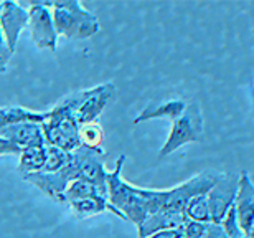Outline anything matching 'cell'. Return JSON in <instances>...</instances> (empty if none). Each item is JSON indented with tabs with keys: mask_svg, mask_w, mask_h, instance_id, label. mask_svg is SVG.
I'll list each match as a JSON object with an SVG mask.
<instances>
[{
	"mask_svg": "<svg viewBox=\"0 0 254 238\" xmlns=\"http://www.w3.org/2000/svg\"><path fill=\"white\" fill-rule=\"evenodd\" d=\"M221 172H201L190 177L189 180L172 187L167 190L157 189H140L142 199H144L147 217L157 212H180L185 214L187 204L196 195L206 194L220 179Z\"/></svg>",
	"mask_w": 254,
	"mask_h": 238,
	"instance_id": "obj_1",
	"label": "cell"
},
{
	"mask_svg": "<svg viewBox=\"0 0 254 238\" xmlns=\"http://www.w3.org/2000/svg\"><path fill=\"white\" fill-rule=\"evenodd\" d=\"M52 8L53 23L58 37L69 40H86L101 30L98 17L83 7L78 0H62V2H47Z\"/></svg>",
	"mask_w": 254,
	"mask_h": 238,
	"instance_id": "obj_2",
	"label": "cell"
},
{
	"mask_svg": "<svg viewBox=\"0 0 254 238\" xmlns=\"http://www.w3.org/2000/svg\"><path fill=\"white\" fill-rule=\"evenodd\" d=\"M124 160L126 156H119V159L116 160L114 170L108 172V179H106L108 199L126 217V220L132 222L137 227L147 219V210L140 194V187H135L124 180Z\"/></svg>",
	"mask_w": 254,
	"mask_h": 238,
	"instance_id": "obj_3",
	"label": "cell"
},
{
	"mask_svg": "<svg viewBox=\"0 0 254 238\" xmlns=\"http://www.w3.org/2000/svg\"><path fill=\"white\" fill-rule=\"evenodd\" d=\"M45 139L48 146L58 148L64 153H73L81 148L79 124L76 123L71 111L63 101L48 111L47 119L42 123Z\"/></svg>",
	"mask_w": 254,
	"mask_h": 238,
	"instance_id": "obj_4",
	"label": "cell"
},
{
	"mask_svg": "<svg viewBox=\"0 0 254 238\" xmlns=\"http://www.w3.org/2000/svg\"><path fill=\"white\" fill-rule=\"evenodd\" d=\"M114 84L113 83H103L89 89H81L76 93L68 94L62 101L68 106L76 123L88 124L94 123L99 118L101 113L109 104L111 98L114 96Z\"/></svg>",
	"mask_w": 254,
	"mask_h": 238,
	"instance_id": "obj_5",
	"label": "cell"
},
{
	"mask_svg": "<svg viewBox=\"0 0 254 238\" xmlns=\"http://www.w3.org/2000/svg\"><path fill=\"white\" fill-rule=\"evenodd\" d=\"M205 134V118L196 103H187L185 113L172 123L170 134L159 151V159L175 153L189 143H200Z\"/></svg>",
	"mask_w": 254,
	"mask_h": 238,
	"instance_id": "obj_6",
	"label": "cell"
},
{
	"mask_svg": "<svg viewBox=\"0 0 254 238\" xmlns=\"http://www.w3.org/2000/svg\"><path fill=\"white\" fill-rule=\"evenodd\" d=\"M79 179L78 162L73 153H69V159L66 165L57 172H35V174L23 175V180L30 182L43 194H47L55 202L64 204V192L73 180Z\"/></svg>",
	"mask_w": 254,
	"mask_h": 238,
	"instance_id": "obj_7",
	"label": "cell"
},
{
	"mask_svg": "<svg viewBox=\"0 0 254 238\" xmlns=\"http://www.w3.org/2000/svg\"><path fill=\"white\" fill-rule=\"evenodd\" d=\"M28 28L35 47L57 52L58 33L53 23L52 8L47 2H32L28 5Z\"/></svg>",
	"mask_w": 254,
	"mask_h": 238,
	"instance_id": "obj_8",
	"label": "cell"
},
{
	"mask_svg": "<svg viewBox=\"0 0 254 238\" xmlns=\"http://www.w3.org/2000/svg\"><path fill=\"white\" fill-rule=\"evenodd\" d=\"M236 192H238V177L231 174H221L216 184L205 194L208 200V207H210L213 224H221L223 222L228 210L235 205Z\"/></svg>",
	"mask_w": 254,
	"mask_h": 238,
	"instance_id": "obj_9",
	"label": "cell"
},
{
	"mask_svg": "<svg viewBox=\"0 0 254 238\" xmlns=\"http://www.w3.org/2000/svg\"><path fill=\"white\" fill-rule=\"evenodd\" d=\"M76 162H78V170H79V179H84L88 182H93L94 185H98L101 190L108 194V187H106V179H108V172L104 167V149H93L81 146L76 151H73Z\"/></svg>",
	"mask_w": 254,
	"mask_h": 238,
	"instance_id": "obj_10",
	"label": "cell"
},
{
	"mask_svg": "<svg viewBox=\"0 0 254 238\" xmlns=\"http://www.w3.org/2000/svg\"><path fill=\"white\" fill-rule=\"evenodd\" d=\"M28 27V10L13 0L0 2V28L10 52L15 53L20 33Z\"/></svg>",
	"mask_w": 254,
	"mask_h": 238,
	"instance_id": "obj_11",
	"label": "cell"
},
{
	"mask_svg": "<svg viewBox=\"0 0 254 238\" xmlns=\"http://www.w3.org/2000/svg\"><path fill=\"white\" fill-rule=\"evenodd\" d=\"M235 212L241 230L248 235L254 224V184L248 172L238 175V192L235 199Z\"/></svg>",
	"mask_w": 254,
	"mask_h": 238,
	"instance_id": "obj_12",
	"label": "cell"
},
{
	"mask_svg": "<svg viewBox=\"0 0 254 238\" xmlns=\"http://www.w3.org/2000/svg\"><path fill=\"white\" fill-rule=\"evenodd\" d=\"M0 138L10 141L20 149L35 148V146H47L42 123H32V121H22L2 129Z\"/></svg>",
	"mask_w": 254,
	"mask_h": 238,
	"instance_id": "obj_13",
	"label": "cell"
},
{
	"mask_svg": "<svg viewBox=\"0 0 254 238\" xmlns=\"http://www.w3.org/2000/svg\"><path fill=\"white\" fill-rule=\"evenodd\" d=\"M187 103L184 99H167V101H155V103H149L139 114L135 116L132 123L139 124L144 121L157 119V118H167L174 123L179 119L182 114L185 113Z\"/></svg>",
	"mask_w": 254,
	"mask_h": 238,
	"instance_id": "obj_14",
	"label": "cell"
},
{
	"mask_svg": "<svg viewBox=\"0 0 254 238\" xmlns=\"http://www.w3.org/2000/svg\"><path fill=\"white\" fill-rule=\"evenodd\" d=\"M185 220L187 215L180 212H157L137 225V235L139 238H145L162 230H179Z\"/></svg>",
	"mask_w": 254,
	"mask_h": 238,
	"instance_id": "obj_15",
	"label": "cell"
},
{
	"mask_svg": "<svg viewBox=\"0 0 254 238\" xmlns=\"http://www.w3.org/2000/svg\"><path fill=\"white\" fill-rule=\"evenodd\" d=\"M68 205L71 207L73 214L78 217V219H89V217L98 215L101 212H111V214H114L116 217H119V219L126 220V217L111 204L108 197H103V195L86 197V199L69 202Z\"/></svg>",
	"mask_w": 254,
	"mask_h": 238,
	"instance_id": "obj_16",
	"label": "cell"
},
{
	"mask_svg": "<svg viewBox=\"0 0 254 238\" xmlns=\"http://www.w3.org/2000/svg\"><path fill=\"white\" fill-rule=\"evenodd\" d=\"M47 162V146H35V148H25L18 154V172L20 175L42 172Z\"/></svg>",
	"mask_w": 254,
	"mask_h": 238,
	"instance_id": "obj_17",
	"label": "cell"
},
{
	"mask_svg": "<svg viewBox=\"0 0 254 238\" xmlns=\"http://www.w3.org/2000/svg\"><path fill=\"white\" fill-rule=\"evenodd\" d=\"M48 116L47 113H37L22 106H10V108H0V133L10 124L22 123V121H32V123H43Z\"/></svg>",
	"mask_w": 254,
	"mask_h": 238,
	"instance_id": "obj_18",
	"label": "cell"
},
{
	"mask_svg": "<svg viewBox=\"0 0 254 238\" xmlns=\"http://www.w3.org/2000/svg\"><path fill=\"white\" fill-rule=\"evenodd\" d=\"M94 195L108 197V194L101 190L98 185H94L93 182H88L84 179H76L71 182L64 192V204H69V202L79 199H86V197H94Z\"/></svg>",
	"mask_w": 254,
	"mask_h": 238,
	"instance_id": "obj_19",
	"label": "cell"
},
{
	"mask_svg": "<svg viewBox=\"0 0 254 238\" xmlns=\"http://www.w3.org/2000/svg\"><path fill=\"white\" fill-rule=\"evenodd\" d=\"M185 215L189 220L201 222V224H210L211 222V214H210V207H208L206 195H196L187 204L185 207Z\"/></svg>",
	"mask_w": 254,
	"mask_h": 238,
	"instance_id": "obj_20",
	"label": "cell"
},
{
	"mask_svg": "<svg viewBox=\"0 0 254 238\" xmlns=\"http://www.w3.org/2000/svg\"><path fill=\"white\" fill-rule=\"evenodd\" d=\"M79 141L81 146L86 148H93V149H101L104 143V129L103 126L94 123L88 124H81L79 126Z\"/></svg>",
	"mask_w": 254,
	"mask_h": 238,
	"instance_id": "obj_21",
	"label": "cell"
},
{
	"mask_svg": "<svg viewBox=\"0 0 254 238\" xmlns=\"http://www.w3.org/2000/svg\"><path fill=\"white\" fill-rule=\"evenodd\" d=\"M68 159H69V153H64L62 149L47 144V162H45L42 172H57L66 165Z\"/></svg>",
	"mask_w": 254,
	"mask_h": 238,
	"instance_id": "obj_22",
	"label": "cell"
},
{
	"mask_svg": "<svg viewBox=\"0 0 254 238\" xmlns=\"http://www.w3.org/2000/svg\"><path fill=\"white\" fill-rule=\"evenodd\" d=\"M221 225L225 227V230H226V234H228V238H248V235L241 230L240 224H238L235 207H231V209L228 210V214H226L225 219H223Z\"/></svg>",
	"mask_w": 254,
	"mask_h": 238,
	"instance_id": "obj_23",
	"label": "cell"
},
{
	"mask_svg": "<svg viewBox=\"0 0 254 238\" xmlns=\"http://www.w3.org/2000/svg\"><path fill=\"white\" fill-rule=\"evenodd\" d=\"M180 232H182V238H205L206 224L187 219L184 222V225L180 227Z\"/></svg>",
	"mask_w": 254,
	"mask_h": 238,
	"instance_id": "obj_24",
	"label": "cell"
},
{
	"mask_svg": "<svg viewBox=\"0 0 254 238\" xmlns=\"http://www.w3.org/2000/svg\"><path fill=\"white\" fill-rule=\"evenodd\" d=\"M12 55L13 53L10 52V48L7 45V40H5L3 33H2V28H0V73H3L5 70H7Z\"/></svg>",
	"mask_w": 254,
	"mask_h": 238,
	"instance_id": "obj_25",
	"label": "cell"
},
{
	"mask_svg": "<svg viewBox=\"0 0 254 238\" xmlns=\"http://www.w3.org/2000/svg\"><path fill=\"white\" fill-rule=\"evenodd\" d=\"M205 238H228V234L221 224H213V222H210V224H206Z\"/></svg>",
	"mask_w": 254,
	"mask_h": 238,
	"instance_id": "obj_26",
	"label": "cell"
},
{
	"mask_svg": "<svg viewBox=\"0 0 254 238\" xmlns=\"http://www.w3.org/2000/svg\"><path fill=\"white\" fill-rule=\"evenodd\" d=\"M145 238H182V232L179 230H162L157 232V234H152Z\"/></svg>",
	"mask_w": 254,
	"mask_h": 238,
	"instance_id": "obj_27",
	"label": "cell"
},
{
	"mask_svg": "<svg viewBox=\"0 0 254 238\" xmlns=\"http://www.w3.org/2000/svg\"><path fill=\"white\" fill-rule=\"evenodd\" d=\"M248 238H254V224H253V227H251V230L248 232Z\"/></svg>",
	"mask_w": 254,
	"mask_h": 238,
	"instance_id": "obj_28",
	"label": "cell"
},
{
	"mask_svg": "<svg viewBox=\"0 0 254 238\" xmlns=\"http://www.w3.org/2000/svg\"><path fill=\"white\" fill-rule=\"evenodd\" d=\"M253 91H254V79H253Z\"/></svg>",
	"mask_w": 254,
	"mask_h": 238,
	"instance_id": "obj_29",
	"label": "cell"
},
{
	"mask_svg": "<svg viewBox=\"0 0 254 238\" xmlns=\"http://www.w3.org/2000/svg\"><path fill=\"white\" fill-rule=\"evenodd\" d=\"M253 35H254V28H253Z\"/></svg>",
	"mask_w": 254,
	"mask_h": 238,
	"instance_id": "obj_30",
	"label": "cell"
}]
</instances>
